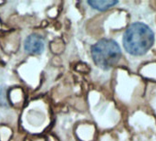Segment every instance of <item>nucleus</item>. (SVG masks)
<instances>
[{
    "label": "nucleus",
    "instance_id": "7ed1b4c3",
    "mask_svg": "<svg viewBox=\"0 0 156 141\" xmlns=\"http://www.w3.org/2000/svg\"><path fill=\"white\" fill-rule=\"evenodd\" d=\"M24 49L29 54H41L45 49V41L42 37L37 34H31L26 39L24 43Z\"/></svg>",
    "mask_w": 156,
    "mask_h": 141
},
{
    "label": "nucleus",
    "instance_id": "20e7f679",
    "mask_svg": "<svg viewBox=\"0 0 156 141\" xmlns=\"http://www.w3.org/2000/svg\"><path fill=\"white\" fill-rule=\"evenodd\" d=\"M88 4L94 9L99 11H105L110 9L118 4V1L113 0H90L88 1Z\"/></svg>",
    "mask_w": 156,
    "mask_h": 141
},
{
    "label": "nucleus",
    "instance_id": "39448f33",
    "mask_svg": "<svg viewBox=\"0 0 156 141\" xmlns=\"http://www.w3.org/2000/svg\"><path fill=\"white\" fill-rule=\"evenodd\" d=\"M5 93V90L4 89H0V95H1V98H0V102L1 104H5L6 103V99H5V96L3 95Z\"/></svg>",
    "mask_w": 156,
    "mask_h": 141
},
{
    "label": "nucleus",
    "instance_id": "f03ea898",
    "mask_svg": "<svg viewBox=\"0 0 156 141\" xmlns=\"http://www.w3.org/2000/svg\"><path fill=\"white\" fill-rule=\"evenodd\" d=\"M91 57L94 63L102 70L114 67L122 58L119 44L111 39H101L91 46Z\"/></svg>",
    "mask_w": 156,
    "mask_h": 141
},
{
    "label": "nucleus",
    "instance_id": "f257e3e1",
    "mask_svg": "<svg viewBox=\"0 0 156 141\" xmlns=\"http://www.w3.org/2000/svg\"><path fill=\"white\" fill-rule=\"evenodd\" d=\"M122 42L128 53L133 56H143L153 47L154 33L146 24L135 22L125 30Z\"/></svg>",
    "mask_w": 156,
    "mask_h": 141
}]
</instances>
